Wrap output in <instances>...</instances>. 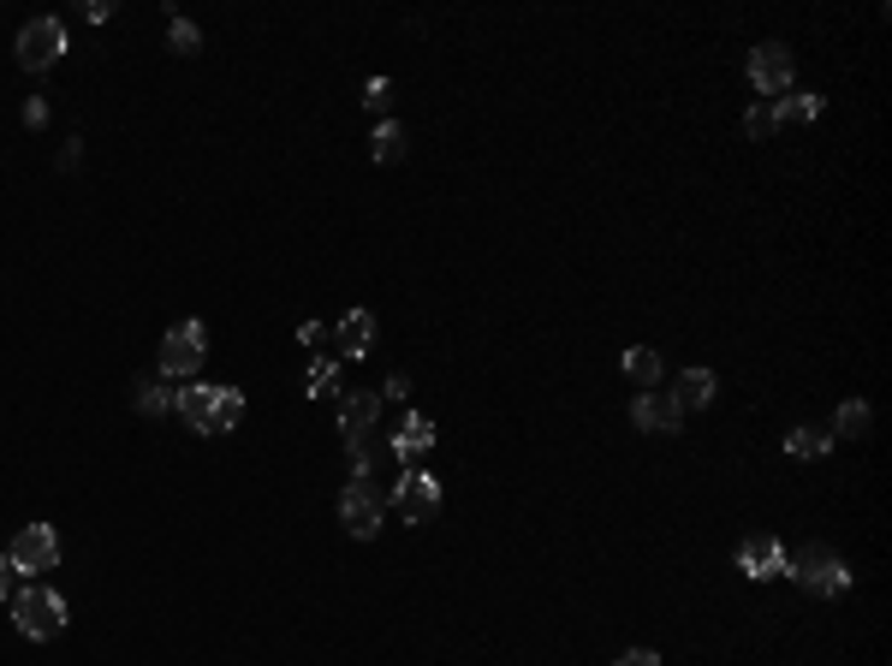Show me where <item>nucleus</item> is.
<instances>
[{"mask_svg": "<svg viewBox=\"0 0 892 666\" xmlns=\"http://www.w3.org/2000/svg\"><path fill=\"white\" fill-rule=\"evenodd\" d=\"M179 417L197 435H232L245 423V392L238 387H209V381H185L179 387Z\"/></svg>", "mask_w": 892, "mask_h": 666, "instance_id": "f257e3e1", "label": "nucleus"}, {"mask_svg": "<svg viewBox=\"0 0 892 666\" xmlns=\"http://www.w3.org/2000/svg\"><path fill=\"white\" fill-rule=\"evenodd\" d=\"M785 577H792L803 595H815V602H839V595L856 584V571L833 548H821V541L803 548V554H785Z\"/></svg>", "mask_w": 892, "mask_h": 666, "instance_id": "f03ea898", "label": "nucleus"}, {"mask_svg": "<svg viewBox=\"0 0 892 666\" xmlns=\"http://www.w3.org/2000/svg\"><path fill=\"white\" fill-rule=\"evenodd\" d=\"M12 625H19L30 643H54V637H66V625H72V607H66V595L30 584V589H12Z\"/></svg>", "mask_w": 892, "mask_h": 666, "instance_id": "7ed1b4c3", "label": "nucleus"}, {"mask_svg": "<svg viewBox=\"0 0 892 666\" xmlns=\"http://www.w3.org/2000/svg\"><path fill=\"white\" fill-rule=\"evenodd\" d=\"M202 357H209V328H202V321H174V328L161 334L156 375L161 381H197Z\"/></svg>", "mask_w": 892, "mask_h": 666, "instance_id": "20e7f679", "label": "nucleus"}, {"mask_svg": "<svg viewBox=\"0 0 892 666\" xmlns=\"http://www.w3.org/2000/svg\"><path fill=\"white\" fill-rule=\"evenodd\" d=\"M381 518H387L381 483H346V488H339V524H346L357 541H375V536H381Z\"/></svg>", "mask_w": 892, "mask_h": 666, "instance_id": "39448f33", "label": "nucleus"}, {"mask_svg": "<svg viewBox=\"0 0 892 666\" xmlns=\"http://www.w3.org/2000/svg\"><path fill=\"white\" fill-rule=\"evenodd\" d=\"M744 72H750V83H756V96H785L797 83V54L785 42H756L750 48V60H744Z\"/></svg>", "mask_w": 892, "mask_h": 666, "instance_id": "423d86ee", "label": "nucleus"}, {"mask_svg": "<svg viewBox=\"0 0 892 666\" xmlns=\"http://www.w3.org/2000/svg\"><path fill=\"white\" fill-rule=\"evenodd\" d=\"M12 54H19V66L24 72H48V66H60L66 60V24L60 19H30L24 30H19V42H12Z\"/></svg>", "mask_w": 892, "mask_h": 666, "instance_id": "0eeeda50", "label": "nucleus"}, {"mask_svg": "<svg viewBox=\"0 0 892 666\" xmlns=\"http://www.w3.org/2000/svg\"><path fill=\"white\" fill-rule=\"evenodd\" d=\"M12 571L19 577H37V571H54L60 566V536H54V524H24L19 536H12Z\"/></svg>", "mask_w": 892, "mask_h": 666, "instance_id": "6e6552de", "label": "nucleus"}, {"mask_svg": "<svg viewBox=\"0 0 892 666\" xmlns=\"http://www.w3.org/2000/svg\"><path fill=\"white\" fill-rule=\"evenodd\" d=\"M393 511L405 524H435L440 518V483L428 476L423 465L417 470H399V488H393Z\"/></svg>", "mask_w": 892, "mask_h": 666, "instance_id": "1a4fd4ad", "label": "nucleus"}, {"mask_svg": "<svg viewBox=\"0 0 892 666\" xmlns=\"http://www.w3.org/2000/svg\"><path fill=\"white\" fill-rule=\"evenodd\" d=\"M375 423H381V392H346V399H339V440H346V453L369 447Z\"/></svg>", "mask_w": 892, "mask_h": 666, "instance_id": "9d476101", "label": "nucleus"}, {"mask_svg": "<svg viewBox=\"0 0 892 666\" xmlns=\"http://www.w3.org/2000/svg\"><path fill=\"white\" fill-rule=\"evenodd\" d=\"M631 429H643V435H678V429H684V411L673 405V392L648 387V392L631 399Z\"/></svg>", "mask_w": 892, "mask_h": 666, "instance_id": "9b49d317", "label": "nucleus"}, {"mask_svg": "<svg viewBox=\"0 0 892 666\" xmlns=\"http://www.w3.org/2000/svg\"><path fill=\"white\" fill-rule=\"evenodd\" d=\"M737 571L750 577V584H767V577H785V548L774 536H750L744 548H737Z\"/></svg>", "mask_w": 892, "mask_h": 666, "instance_id": "f8f14e48", "label": "nucleus"}, {"mask_svg": "<svg viewBox=\"0 0 892 666\" xmlns=\"http://www.w3.org/2000/svg\"><path fill=\"white\" fill-rule=\"evenodd\" d=\"M428 447H435V423H428L423 411H410V417L399 423V435H393V458H399L405 470H417Z\"/></svg>", "mask_w": 892, "mask_h": 666, "instance_id": "ddd939ff", "label": "nucleus"}, {"mask_svg": "<svg viewBox=\"0 0 892 666\" xmlns=\"http://www.w3.org/2000/svg\"><path fill=\"white\" fill-rule=\"evenodd\" d=\"M334 346H339V364L369 357V346H375V316H369V310H351V316L334 328Z\"/></svg>", "mask_w": 892, "mask_h": 666, "instance_id": "4468645a", "label": "nucleus"}, {"mask_svg": "<svg viewBox=\"0 0 892 666\" xmlns=\"http://www.w3.org/2000/svg\"><path fill=\"white\" fill-rule=\"evenodd\" d=\"M714 369H684L678 375V381H673V405H678V411L684 417H691V411H708V405H714Z\"/></svg>", "mask_w": 892, "mask_h": 666, "instance_id": "2eb2a0df", "label": "nucleus"}, {"mask_svg": "<svg viewBox=\"0 0 892 666\" xmlns=\"http://www.w3.org/2000/svg\"><path fill=\"white\" fill-rule=\"evenodd\" d=\"M767 108H774V126H815L827 101H821L815 90H785L780 101H767Z\"/></svg>", "mask_w": 892, "mask_h": 666, "instance_id": "dca6fc26", "label": "nucleus"}, {"mask_svg": "<svg viewBox=\"0 0 892 666\" xmlns=\"http://www.w3.org/2000/svg\"><path fill=\"white\" fill-rule=\"evenodd\" d=\"M131 405H137L143 417H174V411H179V387L161 381V375H156V381H137Z\"/></svg>", "mask_w": 892, "mask_h": 666, "instance_id": "f3484780", "label": "nucleus"}, {"mask_svg": "<svg viewBox=\"0 0 892 666\" xmlns=\"http://www.w3.org/2000/svg\"><path fill=\"white\" fill-rule=\"evenodd\" d=\"M405 126H399V119H375V138H369V156H375V167H393V161H405Z\"/></svg>", "mask_w": 892, "mask_h": 666, "instance_id": "a211bd4d", "label": "nucleus"}, {"mask_svg": "<svg viewBox=\"0 0 892 666\" xmlns=\"http://www.w3.org/2000/svg\"><path fill=\"white\" fill-rule=\"evenodd\" d=\"M845 435V440H863V435H874V405H863V399H845L839 405V417H833V440Z\"/></svg>", "mask_w": 892, "mask_h": 666, "instance_id": "6ab92c4d", "label": "nucleus"}, {"mask_svg": "<svg viewBox=\"0 0 892 666\" xmlns=\"http://www.w3.org/2000/svg\"><path fill=\"white\" fill-rule=\"evenodd\" d=\"M785 453H792V458H827V453H833V429H821V423H803V429L785 435Z\"/></svg>", "mask_w": 892, "mask_h": 666, "instance_id": "aec40b11", "label": "nucleus"}, {"mask_svg": "<svg viewBox=\"0 0 892 666\" xmlns=\"http://www.w3.org/2000/svg\"><path fill=\"white\" fill-rule=\"evenodd\" d=\"M625 375L637 381V392L661 387V351H655V346H631V351H625Z\"/></svg>", "mask_w": 892, "mask_h": 666, "instance_id": "412c9836", "label": "nucleus"}, {"mask_svg": "<svg viewBox=\"0 0 892 666\" xmlns=\"http://www.w3.org/2000/svg\"><path fill=\"white\" fill-rule=\"evenodd\" d=\"M304 392H310V399H334V392H339V357H316Z\"/></svg>", "mask_w": 892, "mask_h": 666, "instance_id": "4be33fe9", "label": "nucleus"}, {"mask_svg": "<svg viewBox=\"0 0 892 666\" xmlns=\"http://www.w3.org/2000/svg\"><path fill=\"white\" fill-rule=\"evenodd\" d=\"M167 19H174V30H167V42H174V54H197V48H202V30H197L191 19H179L174 7H167Z\"/></svg>", "mask_w": 892, "mask_h": 666, "instance_id": "5701e85b", "label": "nucleus"}, {"mask_svg": "<svg viewBox=\"0 0 892 666\" xmlns=\"http://www.w3.org/2000/svg\"><path fill=\"white\" fill-rule=\"evenodd\" d=\"M744 131H750V138H756V143H767V138H774V108H767V101H756V108H750L744 113Z\"/></svg>", "mask_w": 892, "mask_h": 666, "instance_id": "b1692460", "label": "nucleus"}, {"mask_svg": "<svg viewBox=\"0 0 892 666\" xmlns=\"http://www.w3.org/2000/svg\"><path fill=\"white\" fill-rule=\"evenodd\" d=\"M364 108H369L375 119H387V108H393V83H387V78H369V83H364Z\"/></svg>", "mask_w": 892, "mask_h": 666, "instance_id": "393cba45", "label": "nucleus"}, {"mask_svg": "<svg viewBox=\"0 0 892 666\" xmlns=\"http://www.w3.org/2000/svg\"><path fill=\"white\" fill-rule=\"evenodd\" d=\"M78 161H83V138H66L60 143V173H78Z\"/></svg>", "mask_w": 892, "mask_h": 666, "instance_id": "a878e982", "label": "nucleus"}, {"mask_svg": "<svg viewBox=\"0 0 892 666\" xmlns=\"http://www.w3.org/2000/svg\"><path fill=\"white\" fill-rule=\"evenodd\" d=\"M24 126H30V131H42V126H48V101H42V96H30V101H24Z\"/></svg>", "mask_w": 892, "mask_h": 666, "instance_id": "bb28decb", "label": "nucleus"}, {"mask_svg": "<svg viewBox=\"0 0 892 666\" xmlns=\"http://www.w3.org/2000/svg\"><path fill=\"white\" fill-rule=\"evenodd\" d=\"M613 666H661V655H655V648H625Z\"/></svg>", "mask_w": 892, "mask_h": 666, "instance_id": "cd10ccee", "label": "nucleus"}, {"mask_svg": "<svg viewBox=\"0 0 892 666\" xmlns=\"http://www.w3.org/2000/svg\"><path fill=\"white\" fill-rule=\"evenodd\" d=\"M113 19V0H90V7H83V24H108Z\"/></svg>", "mask_w": 892, "mask_h": 666, "instance_id": "c85d7f7f", "label": "nucleus"}, {"mask_svg": "<svg viewBox=\"0 0 892 666\" xmlns=\"http://www.w3.org/2000/svg\"><path fill=\"white\" fill-rule=\"evenodd\" d=\"M321 339H328V328H321V321L310 316V321H304V328H298V346H321Z\"/></svg>", "mask_w": 892, "mask_h": 666, "instance_id": "c756f323", "label": "nucleus"}, {"mask_svg": "<svg viewBox=\"0 0 892 666\" xmlns=\"http://www.w3.org/2000/svg\"><path fill=\"white\" fill-rule=\"evenodd\" d=\"M12 577H19V571H12V559L0 554V602H12Z\"/></svg>", "mask_w": 892, "mask_h": 666, "instance_id": "7c9ffc66", "label": "nucleus"}, {"mask_svg": "<svg viewBox=\"0 0 892 666\" xmlns=\"http://www.w3.org/2000/svg\"><path fill=\"white\" fill-rule=\"evenodd\" d=\"M410 392V375H387V399H405Z\"/></svg>", "mask_w": 892, "mask_h": 666, "instance_id": "2f4dec72", "label": "nucleus"}]
</instances>
